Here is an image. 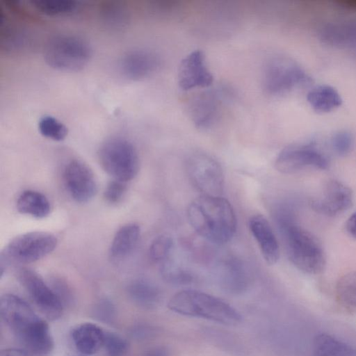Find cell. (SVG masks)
<instances>
[{"instance_id":"obj_24","label":"cell","mask_w":356,"mask_h":356,"mask_svg":"<svg viewBox=\"0 0 356 356\" xmlns=\"http://www.w3.org/2000/svg\"><path fill=\"white\" fill-rule=\"evenodd\" d=\"M99 17L102 24L112 31H120L126 28L131 19L128 7L120 1H106L99 10Z\"/></svg>"},{"instance_id":"obj_41","label":"cell","mask_w":356,"mask_h":356,"mask_svg":"<svg viewBox=\"0 0 356 356\" xmlns=\"http://www.w3.org/2000/svg\"><path fill=\"white\" fill-rule=\"evenodd\" d=\"M0 356H31L29 352L17 348H6L2 350Z\"/></svg>"},{"instance_id":"obj_21","label":"cell","mask_w":356,"mask_h":356,"mask_svg":"<svg viewBox=\"0 0 356 356\" xmlns=\"http://www.w3.org/2000/svg\"><path fill=\"white\" fill-rule=\"evenodd\" d=\"M127 293L135 305L145 309L156 308L162 297L159 288L145 279H136L130 282Z\"/></svg>"},{"instance_id":"obj_30","label":"cell","mask_w":356,"mask_h":356,"mask_svg":"<svg viewBox=\"0 0 356 356\" xmlns=\"http://www.w3.org/2000/svg\"><path fill=\"white\" fill-rule=\"evenodd\" d=\"M161 274L166 282L173 285H188L194 281V276L188 270L175 265L169 259L161 264Z\"/></svg>"},{"instance_id":"obj_18","label":"cell","mask_w":356,"mask_h":356,"mask_svg":"<svg viewBox=\"0 0 356 356\" xmlns=\"http://www.w3.org/2000/svg\"><path fill=\"white\" fill-rule=\"evenodd\" d=\"M248 227L266 262L269 265L276 264L280 258V247L268 220L261 215H254L249 219Z\"/></svg>"},{"instance_id":"obj_34","label":"cell","mask_w":356,"mask_h":356,"mask_svg":"<svg viewBox=\"0 0 356 356\" xmlns=\"http://www.w3.org/2000/svg\"><path fill=\"white\" fill-rule=\"evenodd\" d=\"M95 318L104 323H111L115 318L116 309L109 300L101 299L94 306L92 310Z\"/></svg>"},{"instance_id":"obj_17","label":"cell","mask_w":356,"mask_h":356,"mask_svg":"<svg viewBox=\"0 0 356 356\" xmlns=\"http://www.w3.org/2000/svg\"><path fill=\"white\" fill-rule=\"evenodd\" d=\"M220 95L216 90H209L195 95L188 105L189 116L200 129L210 127L218 117Z\"/></svg>"},{"instance_id":"obj_14","label":"cell","mask_w":356,"mask_h":356,"mask_svg":"<svg viewBox=\"0 0 356 356\" xmlns=\"http://www.w3.org/2000/svg\"><path fill=\"white\" fill-rule=\"evenodd\" d=\"M161 65V59L154 51L142 48L124 52L118 63L120 72L125 78L138 81L156 72Z\"/></svg>"},{"instance_id":"obj_12","label":"cell","mask_w":356,"mask_h":356,"mask_svg":"<svg viewBox=\"0 0 356 356\" xmlns=\"http://www.w3.org/2000/svg\"><path fill=\"white\" fill-rule=\"evenodd\" d=\"M65 186L72 198L79 203H86L97 193V185L90 168L81 161L72 159L65 166Z\"/></svg>"},{"instance_id":"obj_3","label":"cell","mask_w":356,"mask_h":356,"mask_svg":"<svg viewBox=\"0 0 356 356\" xmlns=\"http://www.w3.org/2000/svg\"><path fill=\"white\" fill-rule=\"evenodd\" d=\"M275 218L293 265L305 273H322L325 268L326 258L317 238L298 225L291 212L285 209L278 210Z\"/></svg>"},{"instance_id":"obj_38","label":"cell","mask_w":356,"mask_h":356,"mask_svg":"<svg viewBox=\"0 0 356 356\" xmlns=\"http://www.w3.org/2000/svg\"><path fill=\"white\" fill-rule=\"evenodd\" d=\"M156 330L148 325H139L133 330V335L140 340L153 337L156 334Z\"/></svg>"},{"instance_id":"obj_22","label":"cell","mask_w":356,"mask_h":356,"mask_svg":"<svg viewBox=\"0 0 356 356\" xmlns=\"http://www.w3.org/2000/svg\"><path fill=\"white\" fill-rule=\"evenodd\" d=\"M140 234V227L129 223L121 227L115 233L109 250V255L113 261L126 258L135 248Z\"/></svg>"},{"instance_id":"obj_25","label":"cell","mask_w":356,"mask_h":356,"mask_svg":"<svg viewBox=\"0 0 356 356\" xmlns=\"http://www.w3.org/2000/svg\"><path fill=\"white\" fill-rule=\"evenodd\" d=\"M17 209L21 213L36 218H43L49 214L51 204L47 197L42 193L33 190H26L18 197Z\"/></svg>"},{"instance_id":"obj_9","label":"cell","mask_w":356,"mask_h":356,"mask_svg":"<svg viewBox=\"0 0 356 356\" xmlns=\"http://www.w3.org/2000/svg\"><path fill=\"white\" fill-rule=\"evenodd\" d=\"M186 170L192 185L201 195L222 196L224 173L213 156L202 152H193L186 159Z\"/></svg>"},{"instance_id":"obj_4","label":"cell","mask_w":356,"mask_h":356,"mask_svg":"<svg viewBox=\"0 0 356 356\" xmlns=\"http://www.w3.org/2000/svg\"><path fill=\"white\" fill-rule=\"evenodd\" d=\"M168 307L183 316L204 318L225 325H236L242 321V316L229 304L197 290L179 291L169 300Z\"/></svg>"},{"instance_id":"obj_2","label":"cell","mask_w":356,"mask_h":356,"mask_svg":"<svg viewBox=\"0 0 356 356\" xmlns=\"http://www.w3.org/2000/svg\"><path fill=\"white\" fill-rule=\"evenodd\" d=\"M187 218L200 236L214 244L229 242L236 230L234 210L222 196L200 195L189 204Z\"/></svg>"},{"instance_id":"obj_39","label":"cell","mask_w":356,"mask_h":356,"mask_svg":"<svg viewBox=\"0 0 356 356\" xmlns=\"http://www.w3.org/2000/svg\"><path fill=\"white\" fill-rule=\"evenodd\" d=\"M143 356H172V352L165 346H156L147 350Z\"/></svg>"},{"instance_id":"obj_37","label":"cell","mask_w":356,"mask_h":356,"mask_svg":"<svg viewBox=\"0 0 356 356\" xmlns=\"http://www.w3.org/2000/svg\"><path fill=\"white\" fill-rule=\"evenodd\" d=\"M51 281V288L62 302L63 306L71 302L73 299V295L67 283L63 280L56 277L54 278Z\"/></svg>"},{"instance_id":"obj_1","label":"cell","mask_w":356,"mask_h":356,"mask_svg":"<svg viewBox=\"0 0 356 356\" xmlns=\"http://www.w3.org/2000/svg\"><path fill=\"white\" fill-rule=\"evenodd\" d=\"M0 316L29 353L46 355L53 350L54 343L48 324L19 296L11 293L1 296Z\"/></svg>"},{"instance_id":"obj_35","label":"cell","mask_w":356,"mask_h":356,"mask_svg":"<svg viewBox=\"0 0 356 356\" xmlns=\"http://www.w3.org/2000/svg\"><path fill=\"white\" fill-rule=\"evenodd\" d=\"M127 189L126 181L113 179L108 183L104 192L106 200L111 204L119 202L124 195Z\"/></svg>"},{"instance_id":"obj_16","label":"cell","mask_w":356,"mask_h":356,"mask_svg":"<svg viewBox=\"0 0 356 356\" xmlns=\"http://www.w3.org/2000/svg\"><path fill=\"white\" fill-rule=\"evenodd\" d=\"M177 79L179 86L183 90L204 88L211 85L213 77L206 65L202 51H193L181 60Z\"/></svg>"},{"instance_id":"obj_10","label":"cell","mask_w":356,"mask_h":356,"mask_svg":"<svg viewBox=\"0 0 356 356\" xmlns=\"http://www.w3.org/2000/svg\"><path fill=\"white\" fill-rule=\"evenodd\" d=\"M17 277L35 306L48 319L56 320L61 316L62 302L38 274L22 268L18 270Z\"/></svg>"},{"instance_id":"obj_5","label":"cell","mask_w":356,"mask_h":356,"mask_svg":"<svg viewBox=\"0 0 356 356\" xmlns=\"http://www.w3.org/2000/svg\"><path fill=\"white\" fill-rule=\"evenodd\" d=\"M92 49L81 36L59 33L50 37L43 48L46 63L54 69L76 72L85 67L91 59Z\"/></svg>"},{"instance_id":"obj_7","label":"cell","mask_w":356,"mask_h":356,"mask_svg":"<svg viewBox=\"0 0 356 356\" xmlns=\"http://www.w3.org/2000/svg\"><path fill=\"white\" fill-rule=\"evenodd\" d=\"M98 157L103 169L114 179L127 182L139 170V157L134 144L123 136H111L99 147Z\"/></svg>"},{"instance_id":"obj_36","label":"cell","mask_w":356,"mask_h":356,"mask_svg":"<svg viewBox=\"0 0 356 356\" xmlns=\"http://www.w3.org/2000/svg\"><path fill=\"white\" fill-rule=\"evenodd\" d=\"M353 145L351 134L347 131H339L332 138V146L337 154L340 156L346 155L350 152Z\"/></svg>"},{"instance_id":"obj_11","label":"cell","mask_w":356,"mask_h":356,"mask_svg":"<svg viewBox=\"0 0 356 356\" xmlns=\"http://www.w3.org/2000/svg\"><path fill=\"white\" fill-rule=\"evenodd\" d=\"M327 158L311 145H295L284 148L275 161V168L282 173H294L306 168L325 170Z\"/></svg>"},{"instance_id":"obj_8","label":"cell","mask_w":356,"mask_h":356,"mask_svg":"<svg viewBox=\"0 0 356 356\" xmlns=\"http://www.w3.org/2000/svg\"><path fill=\"white\" fill-rule=\"evenodd\" d=\"M305 72L285 56H274L267 60L262 72V86L272 95L286 93L309 81Z\"/></svg>"},{"instance_id":"obj_33","label":"cell","mask_w":356,"mask_h":356,"mask_svg":"<svg viewBox=\"0 0 356 356\" xmlns=\"http://www.w3.org/2000/svg\"><path fill=\"white\" fill-rule=\"evenodd\" d=\"M103 347L108 356H123L127 351L128 344L120 335L106 332Z\"/></svg>"},{"instance_id":"obj_15","label":"cell","mask_w":356,"mask_h":356,"mask_svg":"<svg viewBox=\"0 0 356 356\" xmlns=\"http://www.w3.org/2000/svg\"><path fill=\"white\" fill-rule=\"evenodd\" d=\"M353 202L351 189L341 181L330 179L325 184L322 195L313 199L310 204L318 213L334 216L348 210Z\"/></svg>"},{"instance_id":"obj_27","label":"cell","mask_w":356,"mask_h":356,"mask_svg":"<svg viewBox=\"0 0 356 356\" xmlns=\"http://www.w3.org/2000/svg\"><path fill=\"white\" fill-rule=\"evenodd\" d=\"M313 355L356 356V350L330 334H321L314 339Z\"/></svg>"},{"instance_id":"obj_31","label":"cell","mask_w":356,"mask_h":356,"mask_svg":"<svg viewBox=\"0 0 356 356\" xmlns=\"http://www.w3.org/2000/svg\"><path fill=\"white\" fill-rule=\"evenodd\" d=\"M337 295L343 304L356 307V270L343 275L336 286Z\"/></svg>"},{"instance_id":"obj_13","label":"cell","mask_w":356,"mask_h":356,"mask_svg":"<svg viewBox=\"0 0 356 356\" xmlns=\"http://www.w3.org/2000/svg\"><path fill=\"white\" fill-rule=\"evenodd\" d=\"M213 275L220 288L229 294L245 293L251 283L245 265L234 256H227L218 261L214 266Z\"/></svg>"},{"instance_id":"obj_26","label":"cell","mask_w":356,"mask_h":356,"mask_svg":"<svg viewBox=\"0 0 356 356\" xmlns=\"http://www.w3.org/2000/svg\"><path fill=\"white\" fill-rule=\"evenodd\" d=\"M312 108L318 113H328L337 108L342 103L339 92L332 86H318L312 89L307 96Z\"/></svg>"},{"instance_id":"obj_20","label":"cell","mask_w":356,"mask_h":356,"mask_svg":"<svg viewBox=\"0 0 356 356\" xmlns=\"http://www.w3.org/2000/svg\"><path fill=\"white\" fill-rule=\"evenodd\" d=\"M0 49L6 54H19L30 49L33 36L27 29L20 26H1Z\"/></svg>"},{"instance_id":"obj_29","label":"cell","mask_w":356,"mask_h":356,"mask_svg":"<svg viewBox=\"0 0 356 356\" xmlns=\"http://www.w3.org/2000/svg\"><path fill=\"white\" fill-rule=\"evenodd\" d=\"M38 127L41 135L55 141L64 140L68 133L66 125L50 115L42 116L38 121Z\"/></svg>"},{"instance_id":"obj_40","label":"cell","mask_w":356,"mask_h":356,"mask_svg":"<svg viewBox=\"0 0 356 356\" xmlns=\"http://www.w3.org/2000/svg\"><path fill=\"white\" fill-rule=\"evenodd\" d=\"M346 230L351 237L356 239V211L348 218L346 222Z\"/></svg>"},{"instance_id":"obj_32","label":"cell","mask_w":356,"mask_h":356,"mask_svg":"<svg viewBox=\"0 0 356 356\" xmlns=\"http://www.w3.org/2000/svg\"><path fill=\"white\" fill-rule=\"evenodd\" d=\"M173 247L172 238L166 234L157 236L149 246L151 259L161 264L169 259Z\"/></svg>"},{"instance_id":"obj_28","label":"cell","mask_w":356,"mask_h":356,"mask_svg":"<svg viewBox=\"0 0 356 356\" xmlns=\"http://www.w3.org/2000/svg\"><path fill=\"white\" fill-rule=\"evenodd\" d=\"M31 6L49 16H60L74 13L80 7L74 0H31Z\"/></svg>"},{"instance_id":"obj_23","label":"cell","mask_w":356,"mask_h":356,"mask_svg":"<svg viewBox=\"0 0 356 356\" xmlns=\"http://www.w3.org/2000/svg\"><path fill=\"white\" fill-rule=\"evenodd\" d=\"M321 39L329 45L356 49V24L345 22L330 24L320 32Z\"/></svg>"},{"instance_id":"obj_19","label":"cell","mask_w":356,"mask_h":356,"mask_svg":"<svg viewBox=\"0 0 356 356\" xmlns=\"http://www.w3.org/2000/svg\"><path fill=\"white\" fill-rule=\"evenodd\" d=\"M71 336L76 348L85 355H90L103 347L105 332L96 324L85 323L74 327Z\"/></svg>"},{"instance_id":"obj_6","label":"cell","mask_w":356,"mask_h":356,"mask_svg":"<svg viewBox=\"0 0 356 356\" xmlns=\"http://www.w3.org/2000/svg\"><path fill=\"white\" fill-rule=\"evenodd\" d=\"M57 238L51 233L29 232L14 237L0 254V275L10 263L30 264L44 257L56 247Z\"/></svg>"}]
</instances>
